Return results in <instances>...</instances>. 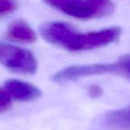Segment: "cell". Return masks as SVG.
Here are the masks:
<instances>
[{"label": "cell", "mask_w": 130, "mask_h": 130, "mask_svg": "<svg viewBox=\"0 0 130 130\" xmlns=\"http://www.w3.org/2000/svg\"><path fill=\"white\" fill-rule=\"evenodd\" d=\"M65 14L81 20L102 18L114 11L111 0H44Z\"/></svg>", "instance_id": "6da1fadb"}, {"label": "cell", "mask_w": 130, "mask_h": 130, "mask_svg": "<svg viewBox=\"0 0 130 130\" xmlns=\"http://www.w3.org/2000/svg\"><path fill=\"white\" fill-rule=\"evenodd\" d=\"M0 63L19 74H34L38 62L33 54L24 48L0 42Z\"/></svg>", "instance_id": "7a4b0ae2"}, {"label": "cell", "mask_w": 130, "mask_h": 130, "mask_svg": "<svg viewBox=\"0 0 130 130\" xmlns=\"http://www.w3.org/2000/svg\"><path fill=\"white\" fill-rule=\"evenodd\" d=\"M120 34L121 29L118 27L87 33H78L76 31L70 38L64 49L70 52H81L98 48L115 42Z\"/></svg>", "instance_id": "3957f363"}, {"label": "cell", "mask_w": 130, "mask_h": 130, "mask_svg": "<svg viewBox=\"0 0 130 130\" xmlns=\"http://www.w3.org/2000/svg\"><path fill=\"white\" fill-rule=\"evenodd\" d=\"M102 74H115L119 75L118 62L113 63H95L88 65H75L65 68L54 74L52 79L57 83L75 80L84 77Z\"/></svg>", "instance_id": "277c9868"}, {"label": "cell", "mask_w": 130, "mask_h": 130, "mask_svg": "<svg viewBox=\"0 0 130 130\" xmlns=\"http://www.w3.org/2000/svg\"><path fill=\"white\" fill-rule=\"evenodd\" d=\"M75 31L70 24L61 22H46L40 27V33L45 41L62 48H65Z\"/></svg>", "instance_id": "5b68a950"}, {"label": "cell", "mask_w": 130, "mask_h": 130, "mask_svg": "<svg viewBox=\"0 0 130 130\" xmlns=\"http://www.w3.org/2000/svg\"><path fill=\"white\" fill-rule=\"evenodd\" d=\"M4 87L9 93L13 100L17 102L34 101L41 95V92L37 87L14 78L6 80Z\"/></svg>", "instance_id": "8992f818"}, {"label": "cell", "mask_w": 130, "mask_h": 130, "mask_svg": "<svg viewBox=\"0 0 130 130\" xmlns=\"http://www.w3.org/2000/svg\"><path fill=\"white\" fill-rule=\"evenodd\" d=\"M6 38L17 43L31 44L37 40V35L25 21L15 20L8 26Z\"/></svg>", "instance_id": "52a82bcc"}, {"label": "cell", "mask_w": 130, "mask_h": 130, "mask_svg": "<svg viewBox=\"0 0 130 130\" xmlns=\"http://www.w3.org/2000/svg\"><path fill=\"white\" fill-rule=\"evenodd\" d=\"M103 123L111 130H130V105L107 112L103 119Z\"/></svg>", "instance_id": "ba28073f"}, {"label": "cell", "mask_w": 130, "mask_h": 130, "mask_svg": "<svg viewBox=\"0 0 130 130\" xmlns=\"http://www.w3.org/2000/svg\"><path fill=\"white\" fill-rule=\"evenodd\" d=\"M13 103V98L4 87H0V113L9 110Z\"/></svg>", "instance_id": "9c48e42d"}, {"label": "cell", "mask_w": 130, "mask_h": 130, "mask_svg": "<svg viewBox=\"0 0 130 130\" xmlns=\"http://www.w3.org/2000/svg\"><path fill=\"white\" fill-rule=\"evenodd\" d=\"M118 63L119 65V76L130 80V54L119 58Z\"/></svg>", "instance_id": "30bf717a"}, {"label": "cell", "mask_w": 130, "mask_h": 130, "mask_svg": "<svg viewBox=\"0 0 130 130\" xmlns=\"http://www.w3.org/2000/svg\"><path fill=\"white\" fill-rule=\"evenodd\" d=\"M17 6L16 0H0V16L13 13Z\"/></svg>", "instance_id": "8fae6325"}, {"label": "cell", "mask_w": 130, "mask_h": 130, "mask_svg": "<svg viewBox=\"0 0 130 130\" xmlns=\"http://www.w3.org/2000/svg\"><path fill=\"white\" fill-rule=\"evenodd\" d=\"M88 94L93 98H97L103 94V88L98 85H92L88 87Z\"/></svg>", "instance_id": "7c38bea8"}]
</instances>
